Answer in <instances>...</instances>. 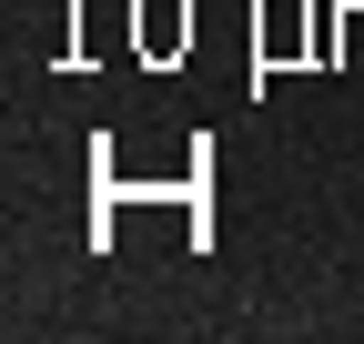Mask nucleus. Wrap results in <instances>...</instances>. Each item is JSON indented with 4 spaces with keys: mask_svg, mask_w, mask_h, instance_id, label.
Returning a JSON list of instances; mask_svg holds the SVG:
<instances>
[{
    "mask_svg": "<svg viewBox=\"0 0 364 344\" xmlns=\"http://www.w3.org/2000/svg\"><path fill=\"white\" fill-rule=\"evenodd\" d=\"M172 41H193V11L182 0H142V51H172Z\"/></svg>",
    "mask_w": 364,
    "mask_h": 344,
    "instance_id": "nucleus-1",
    "label": "nucleus"
}]
</instances>
